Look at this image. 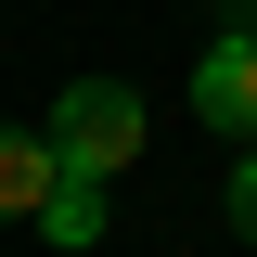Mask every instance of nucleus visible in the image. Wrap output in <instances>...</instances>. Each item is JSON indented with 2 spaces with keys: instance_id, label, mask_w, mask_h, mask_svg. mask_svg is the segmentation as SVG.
I'll list each match as a JSON object with an SVG mask.
<instances>
[{
  "instance_id": "f03ea898",
  "label": "nucleus",
  "mask_w": 257,
  "mask_h": 257,
  "mask_svg": "<svg viewBox=\"0 0 257 257\" xmlns=\"http://www.w3.org/2000/svg\"><path fill=\"white\" fill-rule=\"evenodd\" d=\"M64 193V155H52V128H13L0 116V219H26L39 231V206Z\"/></svg>"
},
{
  "instance_id": "20e7f679",
  "label": "nucleus",
  "mask_w": 257,
  "mask_h": 257,
  "mask_svg": "<svg viewBox=\"0 0 257 257\" xmlns=\"http://www.w3.org/2000/svg\"><path fill=\"white\" fill-rule=\"evenodd\" d=\"M39 244H64V257H77V244H103V180H77V167H64V193L39 206Z\"/></svg>"
},
{
  "instance_id": "7ed1b4c3",
  "label": "nucleus",
  "mask_w": 257,
  "mask_h": 257,
  "mask_svg": "<svg viewBox=\"0 0 257 257\" xmlns=\"http://www.w3.org/2000/svg\"><path fill=\"white\" fill-rule=\"evenodd\" d=\"M193 116H206V128H244V142H257V39H219V52L193 64Z\"/></svg>"
},
{
  "instance_id": "f257e3e1",
  "label": "nucleus",
  "mask_w": 257,
  "mask_h": 257,
  "mask_svg": "<svg viewBox=\"0 0 257 257\" xmlns=\"http://www.w3.org/2000/svg\"><path fill=\"white\" fill-rule=\"evenodd\" d=\"M52 155L77 167V180H116V167L142 155V90H128V77H64V103H52Z\"/></svg>"
},
{
  "instance_id": "39448f33",
  "label": "nucleus",
  "mask_w": 257,
  "mask_h": 257,
  "mask_svg": "<svg viewBox=\"0 0 257 257\" xmlns=\"http://www.w3.org/2000/svg\"><path fill=\"white\" fill-rule=\"evenodd\" d=\"M231 231H244V244H257V155L231 167Z\"/></svg>"
}]
</instances>
